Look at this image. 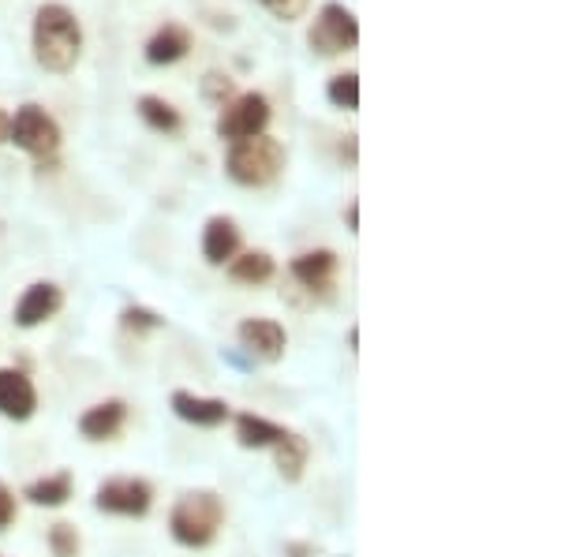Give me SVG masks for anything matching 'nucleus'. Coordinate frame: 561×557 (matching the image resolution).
I'll use <instances>...</instances> for the list:
<instances>
[{"label": "nucleus", "mask_w": 561, "mask_h": 557, "mask_svg": "<svg viewBox=\"0 0 561 557\" xmlns=\"http://www.w3.org/2000/svg\"><path fill=\"white\" fill-rule=\"evenodd\" d=\"M12 520H15V494L8 490L4 483H0V535L12 527Z\"/></svg>", "instance_id": "a878e982"}, {"label": "nucleus", "mask_w": 561, "mask_h": 557, "mask_svg": "<svg viewBox=\"0 0 561 557\" xmlns=\"http://www.w3.org/2000/svg\"><path fill=\"white\" fill-rule=\"evenodd\" d=\"M45 543H49L53 557H79V550H83V543H79L76 524H68V520H60V524H53V527H49V535H45Z\"/></svg>", "instance_id": "4be33fe9"}, {"label": "nucleus", "mask_w": 561, "mask_h": 557, "mask_svg": "<svg viewBox=\"0 0 561 557\" xmlns=\"http://www.w3.org/2000/svg\"><path fill=\"white\" fill-rule=\"evenodd\" d=\"M31 45H34V60L53 71V76H65L79 65L83 57V26H79L76 12L65 4H42L34 12V31H31Z\"/></svg>", "instance_id": "f257e3e1"}, {"label": "nucleus", "mask_w": 561, "mask_h": 557, "mask_svg": "<svg viewBox=\"0 0 561 557\" xmlns=\"http://www.w3.org/2000/svg\"><path fill=\"white\" fill-rule=\"evenodd\" d=\"M135 109H139L142 124H147L150 131L180 135V128H184V116H180L176 105H173V102H165V97H158V94H142Z\"/></svg>", "instance_id": "f3484780"}, {"label": "nucleus", "mask_w": 561, "mask_h": 557, "mask_svg": "<svg viewBox=\"0 0 561 557\" xmlns=\"http://www.w3.org/2000/svg\"><path fill=\"white\" fill-rule=\"evenodd\" d=\"M203 97L221 109V105H229L232 97H237V86H232V79L225 76V71H206V76H203Z\"/></svg>", "instance_id": "5701e85b"}, {"label": "nucleus", "mask_w": 561, "mask_h": 557, "mask_svg": "<svg viewBox=\"0 0 561 557\" xmlns=\"http://www.w3.org/2000/svg\"><path fill=\"white\" fill-rule=\"evenodd\" d=\"M237 337L251 356L266 359V363H277V359L285 356V345H288L285 326L274 318H243Z\"/></svg>", "instance_id": "9d476101"}, {"label": "nucleus", "mask_w": 561, "mask_h": 557, "mask_svg": "<svg viewBox=\"0 0 561 557\" xmlns=\"http://www.w3.org/2000/svg\"><path fill=\"white\" fill-rule=\"evenodd\" d=\"M274 456H277L280 479L296 483V479H304V468H307V456H311V445H307L304 434H293V430H288V434L274 445Z\"/></svg>", "instance_id": "6ab92c4d"}, {"label": "nucleus", "mask_w": 561, "mask_h": 557, "mask_svg": "<svg viewBox=\"0 0 561 557\" xmlns=\"http://www.w3.org/2000/svg\"><path fill=\"white\" fill-rule=\"evenodd\" d=\"M293 277L304 285L307 292H330L333 281H337V269H341V258L333 251H304V255L293 258Z\"/></svg>", "instance_id": "9b49d317"}, {"label": "nucleus", "mask_w": 561, "mask_h": 557, "mask_svg": "<svg viewBox=\"0 0 561 557\" xmlns=\"http://www.w3.org/2000/svg\"><path fill=\"white\" fill-rule=\"evenodd\" d=\"M121 322H124V329H135V334H147V329H161L165 326V318L161 314H153L147 307H128L121 314Z\"/></svg>", "instance_id": "b1692460"}, {"label": "nucleus", "mask_w": 561, "mask_h": 557, "mask_svg": "<svg viewBox=\"0 0 561 557\" xmlns=\"http://www.w3.org/2000/svg\"><path fill=\"white\" fill-rule=\"evenodd\" d=\"M325 97H330V105H337V109L356 113L359 109V76L356 71H341V76H333L330 86H325Z\"/></svg>", "instance_id": "412c9836"}, {"label": "nucleus", "mask_w": 561, "mask_h": 557, "mask_svg": "<svg viewBox=\"0 0 561 557\" xmlns=\"http://www.w3.org/2000/svg\"><path fill=\"white\" fill-rule=\"evenodd\" d=\"M225 524V501L214 490H187L169 513V535L187 550H206Z\"/></svg>", "instance_id": "f03ea898"}, {"label": "nucleus", "mask_w": 561, "mask_h": 557, "mask_svg": "<svg viewBox=\"0 0 561 557\" xmlns=\"http://www.w3.org/2000/svg\"><path fill=\"white\" fill-rule=\"evenodd\" d=\"M345 221H348V232H359V202H348Z\"/></svg>", "instance_id": "bb28decb"}, {"label": "nucleus", "mask_w": 561, "mask_h": 557, "mask_svg": "<svg viewBox=\"0 0 561 557\" xmlns=\"http://www.w3.org/2000/svg\"><path fill=\"white\" fill-rule=\"evenodd\" d=\"M124 427H128V404L124 401H102L79 416V434L87 442H113Z\"/></svg>", "instance_id": "f8f14e48"}, {"label": "nucleus", "mask_w": 561, "mask_h": 557, "mask_svg": "<svg viewBox=\"0 0 561 557\" xmlns=\"http://www.w3.org/2000/svg\"><path fill=\"white\" fill-rule=\"evenodd\" d=\"M187 49H192V34H187V26L165 23V26H158V34L147 42V60L153 68H165V65L184 60Z\"/></svg>", "instance_id": "2eb2a0df"}, {"label": "nucleus", "mask_w": 561, "mask_h": 557, "mask_svg": "<svg viewBox=\"0 0 561 557\" xmlns=\"http://www.w3.org/2000/svg\"><path fill=\"white\" fill-rule=\"evenodd\" d=\"M60 307H65V289L53 281H34L31 289L20 295V303H15V326L34 329V326H42V322H49Z\"/></svg>", "instance_id": "1a4fd4ad"}, {"label": "nucleus", "mask_w": 561, "mask_h": 557, "mask_svg": "<svg viewBox=\"0 0 561 557\" xmlns=\"http://www.w3.org/2000/svg\"><path fill=\"white\" fill-rule=\"evenodd\" d=\"M307 45H311V53H319V57H341V53L356 49L359 20L352 15V8L337 4V0L322 4L311 23V31H307Z\"/></svg>", "instance_id": "39448f33"}, {"label": "nucleus", "mask_w": 561, "mask_h": 557, "mask_svg": "<svg viewBox=\"0 0 561 557\" xmlns=\"http://www.w3.org/2000/svg\"><path fill=\"white\" fill-rule=\"evenodd\" d=\"M38 411V390L15 367H0V416L26 423V419Z\"/></svg>", "instance_id": "6e6552de"}, {"label": "nucleus", "mask_w": 561, "mask_h": 557, "mask_svg": "<svg viewBox=\"0 0 561 557\" xmlns=\"http://www.w3.org/2000/svg\"><path fill=\"white\" fill-rule=\"evenodd\" d=\"M274 274H277V263L266 251H243V255H237L229 263V277L237 285H266V281H274Z\"/></svg>", "instance_id": "a211bd4d"}, {"label": "nucleus", "mask_w": 561, "mask_h": 557, "mask_svg": "<svg viewBox=\"0 0 561 557\" xmlns=\"http://www.w3.org/2000/svg\"><path fill=\"white\" fill-rule=\"evenodd\" d=\"M98 513L108 517H147L153 506V487L147 479H135V475H116V479H105L94 494Z\"/></svg>", "instance_id": "0eeeda50"}, {"label": "nucleus", "mask_w": 561, "mask_h": 557, "mask_svg": "<svg viewBox=\"0 0 561 557\" xmlns=\"http://www.w3.org/2000/svg\"><path fill=\"white\" fill-rule=\"evenodd\" d=\"M173 411L180 419H184V423H192V427H221L225 419L232 416L229 411V404L225 401H217V397H198V393H187V390H176L173 393Z\"/></svg>", "instance_id": "ddd939ff"}, {"label": "nucleus", "mask_w": 561, "mask_h": 557, "mask_svg": "<svg viewBox=\"0 0 561 557\" xmlns=\"http://www.w3.org/2000/svg\"><path fill=\"white\" fill-rule=\"evenodd\" d=\"M266 124H270V97L259 94V90L237 94L217 113V135L225 142H243V139H255V135H266Z\"/></svg>", "instance_id": "423d86ee"}, {"label": "nucleus", "mask_w": 561, "mask_h": 557, "mask_svg": "<svg viewBox=\"0 0 561 557\" xmlns=\"http://www.w3.org/2000/svg\"><path fill=\"white\" fill-rule=\"evenodd\" d=\"M60 139H65V135H60V124L53 120V116L45 113L42 105H34V102L20 105L12 120H8V142H15L23 154H31V158H38V161L57 158Z\"/></svg>", "instance_id": "20e7f679"}, {"label": "nucleus", "mask_w": 561, "mask_h": 557, "mask_svg": "<svg viewBox=\"0 0 561 557\" xmlns=\"http://www.w3.org/2000/svg\"><path fill=\"white\" fill-rule=\"evenodd\" d=\"M288 430L280 423H270L266 416H255V411H240L237 416V438L243 449H266V445H277Z\"/></svg>", "instance_id": "dca6fc26"}, {"label": "nucleus", "mask_w": 561, "mask_h": 557, "mask_svg": "<svg viewBox=\"0 0 561 557\" xmlns=\"http://www.w3.org/2000/svg\"><path fill=\"white\" fill-rule=\"evenodd\" d=\"M285 169V147L270 135H255V139L229 142L225 154V173L240 187H266L274 184Z\"/></svg>", "instance_id": "7ed1b4c3"}, {"label": "nucleus", "mask_w": 561, "mask_h": 557, "mask_svg": "<svg viewBox=\"0 0 561 557\" xmlns=\"http://www.w3.org/2000/svg\"><path fill=\"white\" fill-rule=\"evenodd\" d=\"M23 498L42 509H60L71 498V472H53V475H45V479H34L31 487L23 490Z\"/></svg>", "instance_id": "aec40b11"}, {"label": "nucleus", "mask_w": 561, "mask_h": 557, "mask_svg": "<svg viewBox=\"0 0 561 557\" xmlns=\"http://www.w3.org/2000/svg\"><path fill=\"white\" fill-rule=\"evenodd\" d=\"M262 8H266L274 20L280 23H293V20H300V15L311 8V0H259Z\"/></svg>", "instance_id": "393cba45"}, {"label": "nucleus", "mask_w": 561, "mask_h": 557, "mask_svg": "<svg viewBox=\"0 0 561 557\" xmlns=\"http://www.w3.org/2000/svg\"><path fill=\"white\" fill-rule=\"evenodd\" d=\"M8 120H12V116L0 109V142H8Z\"/></svg>", "instance_id": "cd10ccee"}, {"label": "nucleus", "mask_w": 561, "mask_h": 557, "mask_svg": "<svg viewBox=\"0 0 561 557\" xmlns=\"http://www.w3.org/2000/svg\"><path fill=\"white\" fill-rule=\"evenodd\" d=\"M203 255L210 266H229L240 255V229L232 218H210L203 229Z\"/></svg>", "instance_id": "4468645a"}]
</instances>
